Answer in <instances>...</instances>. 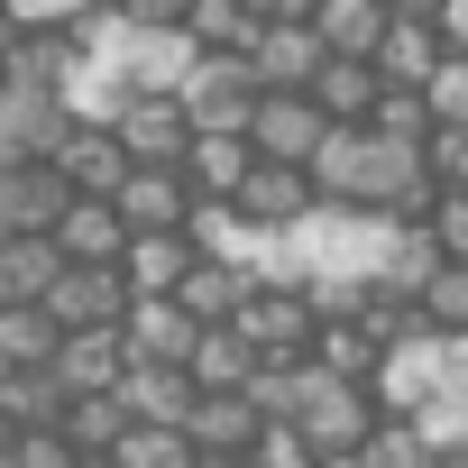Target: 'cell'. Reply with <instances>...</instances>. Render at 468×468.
I'll return each mask as SVG.
<instances>
[{"instance_id":"7a4b0ae2","label":"cell","mask_w":468,"mask_h":468,"mask_svg":"<svg viewBox=\"0 0 468 468\" xmlns=\"http://www.w3.org/2000/svg\"><path fill=\"white\" fill-rule=\"evenodd\" d=\"M258 65H249V47H202V65L184 74V111H193V129H249V111H258Z\"/></svg>"},{"instance_id":"30bf717a","label":"cell","mask_w":468,"mask_h":468,"mask_svg":"<svg viewBox=\"0 0 468 468\" xmlns=\"http://www.w3.org/2000/svg\"><path fill=\"white\" fill-rule=\"evenodd\" d=\"M56 367H65V386H74V395H111V386H129L138 349H129V331H120V322H83V331H65Z\"/></svg>"},{"instance_id":"52a82bcc","label":"cell","mask_w":468,"mask_h":468,"mask_svg":"<svg viewBox=\"0 0 468 468\" xmlns=\"http://www.w3.org/2000/svg\"><path fill=\"white\" fill-rule=\"evenodd\" d=\"M56 165H65V184H74V193H111L138 156H129V138H120L101 111H83V101H74V129L56 138Z\"/></svg>"},{"instance_id":"8fae6325","label":"cell","mask_w":468,"mask_h":468,"mask_svg":"<svg viewBox=\"0 0 468 468\" xmlns=\"http://www.w3.org/2000/svg\"><path fill=\"white\" fill-rule=\"evenodd\" d=\"M249 285H258V267L249 258H229V249H193V267H184V313L193 322H239V303H249Z\"/></svg>"},{"instance_id":"ba28073f","label":"cell","mask_w":468,"mask_h":468,"mask_svg":"<svg viewBox=\"0 0 468 468\" xmlns=\"http://www.w3.org/2000/svg\"><path fill=\"white\" fill-rule=\"evenodd\" d=\"M111 202L129 211V229H184L202 193H193V175H184V165H156V156H138V165L111 184Z\"/></svg>"},{"instance_id":"6da1fadb","label":"cell","mask_w":468,"mask_h":468,"mask_svg":"<svg viewBox=\"0 0 468 468\" xmlns=\"http://www.w3.org/2000/svg\"><path fill=\"white\" fill-rule=\"evenodd\" d=\"M322 202H358V211H395V220H431L441 184L422 165V138L377 129V120H331V138L313 147Z\"/></svg>"},{"instance_id":"4fadbf2b","label":"cell","mask_w":468,"mask_h":468,"mask_svg":"<svg viewBox=\"0 0 468 468\" xmlns=\"http://www.w3.org/2000/svg\"><path fill=\"white\" fill-rule=\"evenodd\" d=\"M258 395L249 386H202L193 395V413H184V431H193V450H249L258 441Z\"/></svg>"},{"instance_id":"ffe728a7","label":"cell","mask_w":468,"mask_h":468,"mask_svg":"<svg viewBox=\"0 0 468 468\" xmlns=\"http://www.w3.org/2000/svg\"><path fill=\"white\" fill-rule=\"evenodd\" d=\"M184 367H193V386H249V377H258V340H249L239 322H202Z\"/></svg>"},{"instance_id":"277c9868","label":"cell","mask_w":468,"mask_h":468,"mask_svg":"<svg viewBox=\"0 0 468 468\" xmlns=\"http://www.w3.org/2000/svg\"><path fill=\"white\" fill-rule=\"evenodd\" d=\"M239 331L258 340V358H313V331H322V313H313V294H303V285H249V303H239Z\"/></svg>"},{"instance_id":"4dcf8cb0","label":"cell","mask_w":468,"mask_h":468,"mask_svg":"<svg viewBox=\"0 0 468 468\" xmlns=\"http://www.w3.org/2000/svg\"><path fill=\"white\" fill-rule=\"evenodd\" d=\"M431 111H441V120H468V47L441 56V74H431Z\"/></svg>"},{"instance_id":"9c48e42d","label":"cell","mask_w":468,"mask_h":468,"mask_svg":"<svg viewBox=\"0 0 468 468\" xmlns=\"http://www.w3.org/2000/svg\"><path fill=\"white\" fill-rule=\"evenodd\" d=\"M322 28L313 19H258V37H249V65H258V83L267 92H294V83H313L322 74Z\"/></svg>"},{"instance_id":"d590c367","label":"cell","mask_w":468,"mask_h":468,"mask_svg":"<svg viewBox=\"0 0 468 468\" xmlns=\"http://www.w3.org/2000/svg\"><path fill=\"white\" fill-rule=\"evenodd\" d=\"M74 468H120V450H74Z\"/></svg>"},{"instance_id":"ac0fdd59","label":"cell","mask_w":468,"mask_h":468,"mask_svg":"<svg viewBox=\"0 0 468 468\" xmlns=\"http://www.w3.org/2000/svg\"><path fill=\"white\" fill-rule=\"evenodd\" d=\"M441 267H450V249L431 239V220H395V239H386V267H377V285L422 303V285H431Z\"/></svg>"},{"instance_id":"484cf974","label":"cell","mask_w":468,"mask_h":468,"mask_svg":"<svg viewBox=\"0 0 468 468\" xmlns=\"http://www.w3.org/2000/svg\"><path fill=\"white\" fill-rule=\"evenodd\" d=\"M193 459H202V450H193L184 422H147V413H138V422L120 431V468H193Z\"/></svg>"},{"instance_id":"d6a6232c","label":"cell","mask_w":468,"mask_h":468,"mask_svg":"<svg viewBox=\"0 0 468 468\" xmlns=\"http://www.w3.org/2000/svg\"><path fill=\"white\" fill-rule=\"evenodd\" d=\"M431 28H441L450 47H468V0H441V10H431Z\"/></svg>"},{"instance_id":"f546056e","label":"cell","mask_w":468,"mask_h":468,"mask_svg":"<svg viewBox=\"0 0 468 468\" xmlns=\"http://www.w3.org/2000/svg\"><path fill=\"white\" fill-rule=\"evenodd\" d=\"M422 165H431V184H468V120H441L422 138Z\"/></svg>"},{"instance_id":"d6986e66","label":"cell","mask_w":468,"mask_h":468,"mask_svg":"<svg viewBox=\"0 0 468 468\" xmlns=\"http://www.w3.org/2000/svg\"><path fill=\"white\" fill-rule=\"evenodd\" d=\"M441 56H450V37H441L431 19H395V28L377 37V74H386V83H422V92H431Z\"/></svg>"},{"instance_id":"83f0119b","label":"cell","mask_w":468,"mask_h":468,"mask_svg":"<svg viewBox=\"0 0 468 468\" xmlns=\"http://www.w3.org/2000/svg\"><path fill=\"white\" fill-rule=\"evenodd\" d=\"M249 459L258 468H322V441L285 413V422H258V441H249Z\"/></svg>"},{"instance_id":"836d02e7","label":"cell","mask_w":468,"mask_h":468,"mask_svg":"<svg viewBox=\"0 0 468 468\" xmlns=\"http://www.w3.org/2000/svg\"><path fill=\"white\" fill-rule=\"evenodd\" d=\"M249 10H258V19H313L322 0H249Z\"/></svg>"},{"instance_id":"9a60e30c","label":"cell","mask_w":468,"mask_h":468,"mask_svg":"<svg viewBox=\"0 0 468 468\" xmlns=\"http://www.w3.org/2000/svg\"><path fill=\"white\" fill-rule=\"evenodd\" d=\"M56 239H65V258H120L129 249V211L111 193H74L56 211Z\"/></svg>"},{"instance_id":"3957f363","label":"cell","mask_w":468,"mask_h":468,"mask_svg":"<svg viewBox=\"0 0 468 468\" xmlns=\"http://www.w3.org/2000/svg\"><path fill=\"white\" fill-rule=\"evenodd\" d=\"M249 211V229H294V220H313L322 211V175L313 165H294V156H258L249 165V184L229 193Z\"/></svg>"},{"instance_id":"2e32d148","label":"cell","mask_w":468,"mask_h":468,"mask_svg":"<svg viewBox=\"0 0 468 468\" xmlns=\"http://www.w3.org/2000/svg\"><path fill=\"white\" fill-rule=\"evenodd\" d=\"M249 165H258V138H249V129H193V147H184L193 193H239Z\"/></svg>"},{"instance_id":"7402d4cb","label":"cell","mask_w":468,"mask_h":468,"mask_svg":"<svg viewBox=\"0 0 468 468\" xmlns=\"http://www.w3.org/2000/svg\"><path fill=\"white\" fill-rule=\"evenodd\" d=\"M313 28H322L331 56H377V37L395 28V0H322Z\"/></svg>"},{"instance_id":"74e56055","label":"cell","mask_w":468,"mask_h":468,"mask_svg":"<svg viewBox=\"0 0 468 468\" xmlns=\"http://www.w3.org/2000/svg\"><path fill=\"white\" fill-rule=\"evenodd\" d=\"M10 441H19V422H10V404H0V450H10Z\"/></svg>"},{"instance_id":"5b68a950","label":"cell","mask_w":468,"mask_h":468,"mask_svg":"<svg viewBox=\"0 0 468 468\" xmlns=\"http://www.w3.org/2000/svg\"><path fill=\"white\" fill-rule=\"evenodd\" d=\"M249 138H258V156H294V165H313V147L331 138V111L313 101V83H294V92H258Z\"/></svg>"},{"instance_id":"44dd1931","label":"cell","mask_w":468,"mask_h":468,"mask_svg":"<svg viewBox=\"0 0 468 468\" xmlns=\"http://www.w3.org/2000/svg\"><path fill=\"white\" fill-rule=\"evenodd\" d=\"M377 92H386L377 56H322V74H313V101H322L331 120H367V111H377Z\"/></svg>"},{"instance_id":"7c38bea8","label":"cell","mask_w":468,"mask_h":468,"mask_svg":"<svg viewBox=\"0 0 468 468\" xmlns=\"http://www.w3.org/2000/svg\"><path fill=\"white\" fill-rule=\"evenodd\" d=\"M65 267L74 258H65L56 229H10V239H0V303H47Z\"/></svg>"},{"instance_id":"cb8c5ba5","label":"cell","mask_w":468,"mask_h":468,"mask_svg":"<svg viewBox=\"0 0 468 468\" xmlns=\"http://www.w3.org/2000/svg\"><path fill=\"white\" fill-rule=\"evenodd\" d=\"M129 422H138L129 386H111V395H74V404H65V441H74V450H120Z\"/></svg>"},{"instance_id":"1f68e13d","label":"cell","mask_w":468,"mask_h":468,"mask_svg":"<svg viewBox=\"0 0 468 468\" xmlns=\"http://www.w3.org/2000/svg\"><path fill=\"white\" fill-rule=\"evenodd\" d=\"M111 10H120L129 28H184V10H193V0H111Z\"/></svg>"},{"instance_id":"e575fe53","label":"cell","mask_w":468,"mask_h":468,"mask_svg":"<svg viewBox=\"0 0 468 468\" xmlns=\"http://www.w3.org/2000/svg\"><path fill=\"white\" fill-rule=\"evenodd\" d=\"M193 468H258V459H249V450H202Z\"/></svg>"},{"instance_id":"8992f818","label":"cell","mask_w":468,"mask_h":468,"mask_svg":"<svg viewBox=\"0 0 468 468\" xmlns=\"http://www.w3.org/2000/svg\"><path fill=\"white\" fill-rule=\"evenodd\" d=\"M111 129L129 138V156H156V165H184V147H193V111H184V92H156V83H138V92L111 111Z\"/></svg>"},{"instance_id":"f1b7e54d","label":"cell","mask_w":468,"mask_h":468,"mask_svg":"<svg viewBox=\"0 0 468 468\" xmlns=\"http://www.w3.org/2000/svg\"><path fill=\"white\" fill-rule=\"evenodd\" d=\"M422 322H431V331H468V258H450V267L422 285Z\"/></svg>"},{"instance_id":"8d00e7d4","label":"cell","mask_w":468,"mask_h":468,"mask_svg":"<svg viewBox=\"0 0 468 468\" xmlns=\"http://www.w3.org/2000/svg\"><path fill=\"white\" fill-rule=\"evenodd\" d=\"M441 10V0H395V19H431Z\"/></svg>"},{"instance_id":"603a6c76","label":"cell","mask_w":468,"mask_h":468,"mask_svg":"<svg viewBox=\"0 0 468 468\" xmlns=\"http://www.w3.org/2000/svg\"><path fill=\"white\" fill-rule=\"evenodd\" d=\"M193 395H202V386H193L184 358H138V367H129V404H138L147 422H184Z\"/></svg>"},{"instance_id":"5bb4252c","label":"cell","mask_w":468,"mask_h":468,"mask_svg":"<svg viewBox=\"0 0 468 468\" xmlns=\"http://www.w3.org/2000/svg\"><path fill=\"white\" fill-rule=\"evenodd\" d=\"M120 331H129V349L138 358H193V313H184V294H138L129 313H120Z\"/></svg>"},{"instance_id":"e0dca14e","label":"cell","mask_w":468,"mask_h":468,"mask_svg":"<svg viewBox=\"0 0 468 468\" xmlns=\"http://www.w3.org/2000/svg\"><path fill=\"white\" fill-rule=\"evenodd\" d=\"M120 267H129V285H138V294H175V285H184V267H193V229H129Z\"/></svg>"},{"instance_id":"d4e9b609","label":"cell","mask_w":468,"mask_h":468,"mask_svg":"<svg viewBox=\"0 0 468 468\" xmlns=\"http://www.w3.org/2000/svg\"><path fill=\"white\" fill-rule=\"evenodd\" d=\"M65 349V322H56V303H0V358L10 367H28V358H56Z\"/></svg>"},{"instance_id":"4316f807","label":"cell","mask_w":468,"mask_h":468,"mask_svg":"<svg viewBox=\"0 0 468 468\" xmlns=\"http://www.w3.org/2000/svg\"><path fill=\"white\" fill-rule=\"evenodd\" d=\"M431 459H441V441H431L422 413H386L377 441H367V468H431Z\"/></svg>"},{"instance_id":"f35d334b","label":"cell","mask_w":468,"mask_h":468,"mask_svg":"<svg viewBox=\"0 0 468 468\" xmlns=\"http://www.w3.org/2000/svg\"><path fill=\"white\" fill-rule=\"evenodd\" d=\"M0 377H10V358H0Z\"/></svg>"}]
</instances>
